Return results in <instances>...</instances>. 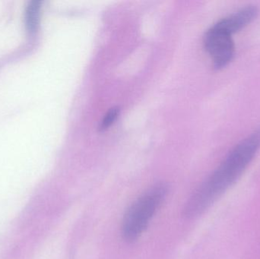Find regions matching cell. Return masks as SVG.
Masks as SVG:
<instances>
[{"mask_svg":"<svg viewBox=\"0 0 260 259\" xmlns=\"http://www.w3.org/2000/svg\"><path fill=\"white\" fill-rule=\"evenodd\" d=\"M260 149V127L241 140L191 196L183 209L186 218L201 215L245 171Z\"/></svg>","mask_w":260,"mask_h":259,"instance_id":"obj_1","label":"cell"},{"mask_svg":"<svg viewBox=\"0 0 260 259\" xmlns=\"http://www.w3.org/2000/svg\"><path fill=\"white\" fill-rule=\"evenodd\" d=\"M120 108L115 106V107H112L108 110V112L105 114L103 120H102V123L99 126V130L105 131L111 127L116 120L118 118L119 115H120Z\"/></svg>","mask_w":260,"mask_h":259,"instance_id":"obj_6","label":"cell"},{"mask_svg":"<svg viewBox=\"0 0 260 259\" xmlns=\"http://www.w3.org/2000/svg\"><path fill=\"white\" fill-rule=\"evenodd\" d=\"M169 193L167 184L160 182L148 189L130 205L122 221L121 234L126 241H136L147 229Z\"/></svg>","mask_w":260,"mask_h":259,"instance_id":"obj_2","label":"cell"},{"mask_svg":"<svg viewBox=\"0 0 260 259\" xmlns=\"http://www.w3.org/2000/svg\"><path fill=\"white\" fill-rule=\"evenodd\" d=\"M258 15L257 8L248 6L243 8L214 24L216 28L228 34L233 36L237 32L250 24Z\"/></svg>","mask_w":260,"mask_h":259,"instance_id":"obj_4","label":"cell"},{"mask_svg":"<svg viewBox=\"0 0 260 259\" xmlns=\"http://www.w3.org/2000/svg\"><path fill=\"white\" fill-rule=\"evenodd\" d=\"M204 47L212 59L214 68L221 69L229 65L235 55V45L231 35L212 26L204 36Z\"/></svg>","mask_w":260,"mask_h":259,"instance_id":"obj_3","label":"cell"},{"mask_svg":"<svg viewBox=\"0 0 260 259\" xmlns=\"http://www.w3.org/2000/svg\"><path fill=\"white\" fill-rule=\"evenodd\" d=\"M40 4L38 2H33L29 5L26 13V21L29 30H36L39 21Z\"/></svg>","mask_w":260,"mask_h":259,"instance_id":"obj_5","label":"cell"}]
</instances>
